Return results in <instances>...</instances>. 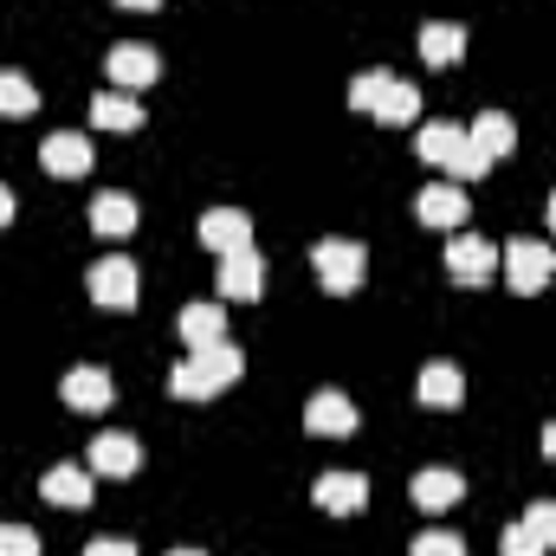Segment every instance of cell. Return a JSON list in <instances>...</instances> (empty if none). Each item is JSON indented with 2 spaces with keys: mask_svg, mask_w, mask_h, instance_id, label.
Instances as JSON below:
<instances>
[{
  "mask_svg": "<svg viewBox=\"0 0 556 556\" xmlns=\"http://www.w3.org/2000/svg\"><path fill=\"white\" fill-rule=\"evenodd\" d=\"M415 111H420L415 85L389 78V85H382V98H376V117H382V124H415Z\"/></svg>",
  "mask_w": 556,
  "mask_h": 556,
  "instance_id": "obj_23",
  "label": "cell"
},
{
  "mask_svg": "<svg viewBox=\"0 0 556 556\" xmlns=\"http://www.w3.org/2000/svg\"><path fill=\"white\" fill-rule=\"evenodd\" d=\"M201 240H207L214 253H240V247H253V220H247L240 207H207V214H201Z\"/></svg>",
  "mask_w": 556,
  "mask_h": 556,
  "instance_id": "obj_7",
  "label": "cell"
},
{
  "mask_svg": "<svg viewBox=\"0 0 556 556\" xmlns=\"http://www.w3.org/2000/svg\"><path fill=\"white\" fill-rule=\"evenodd\" d=\"M472 149H485V155H505V149H511V142H518V130H511V117H505V111H485V117H479V124H472Z\"/></svg>",
  "mask_w": 556,
  "mask_h": 556,
  "instance_id": "obj_24",
  "label": "cell"
},
{
  "mask_svg": "<svg viewBox=\"0 0 556 556\" xmlns=\"http://www.w3.org/2000/svg\"><path fill=\"white\" fill-rule=\"evenodd\" d=\"M124 7H137V13H149V7H155V0H124Z\"/></svg>",
  "mask_w": 556,
  "mask_h": 556,
  "instance_id": "obj_35",
  "label": "cell"
},
{
  "mask_svg": "<svg viewBox=\"0 0 556 556\" xmlns=\"http://www.w3.org/2000/svg\"><path fill=\"white\" fill-rule=\"evenodd\" d=\"M65 402H72V408H104V402H111V376H104L98 363H78V369L65 376Z\"/></svg>",
  "mask_w": 556,
  "mask_h": 556,
  "instance_id": "obj_18",
  "label": "cell"
},
{
  "mask_svg": "<svg viewBox=\"0 0 556 556\" xmlns=\"http://www.w3.org/2000/svg\"><path fill=\"white\" fill-rule=\"evenodd\" d=\"M415 149L427 155V162H440V168H446V162H453V155L466 149V130H459V124H420Z\"/></svg>",
  "mask_w": 556,
  "mask_h": 556,
  "instance_id": "obj_21",
  "label": "cell"
},
{
  "mask_svg": "<svg viewBox=\"0 0 556 556\" xmlns=\"http://www.w3.org/2000/svg\"><path fill=\"white\" fill-rule=\"evenodd\" d=\"M85 556H137V544H130V538H98Z\"/></svg>",
  "mask_w": 556,
  "mask_h": 556,
  "instance_id": "obj_32",
  "label": "cell"
},
{
  "mask_svg": "<svg viewBox=\"0 0 556 556\" xmlns=\"http://www.w3.org/2000/svg\"><path fill=\"white\" fill-rule=\"evenodd\" d=\"M91 227H98L104 240L137 233V201H130V194H98V201H91Z\"/></svg>",
  "mask_w": 556,
  "mask_h": 556,
  "instance_id": "obj_17",
  "label": "cell"
},
{
  "mask_svg": "<svg viewBox=\"0 0 556 556\" xmlns=\"http://www.w3.org/2000/svg\"><path fill=\"white\" fill-rule=\"evenodd\" d=\"M498 260H505V278H511L518 291H544V285L556 278V253L538 247V240H511Z\"/></svg>",
  "mask_w": 556,
  "mask_h": 556,
  "instance_id": "obj_3",
  "label": "cell"
},
{
  "mask_svg": "<svg viewBox=\"0 0 556 556\" xmlns=\"http://www.w3.org/2000/svg\"><path fill=\"white\" fill-rule=\"evenodd\" d=\"M91 466L111 472V479H124V472L142 466V446L130 440V433H98V440H91Z\"/></svg>",
  "mask_w": 556,
  "mask_h": 556,
  "instance_id": "obj_14",
  "label": "cell"
},
{
  "mask_svg": "<svg viewBox=\"0 0 556 556\" xmlns=\"http://www.w3.org/2000/svg\"><path fill=\"white\" fill-rule=\"evenodd\" d=\"M0 556H39V531H26V525H0Z\"/></svg>",
  "mask_w": 556,
  "mask_h": 556,
  "instance_id": "obj_26",
  "label": "cell"
},
{
  "mask_svg": "<svg viewBox=\"0 0 556 556\" xmlns=\"http://www.w3.org/2000/svg\"><path fill=\"white\" fill-rule=\"evenodd\" d=\"M382 85H389V72H363V78L350 85V104H356V111H376V98H382Z\"/></svg>",
  "mask_w": 556,
  "mask_h": 556,
  "instance_id": "obj_27",
  "label": "cell"
},
{
  "mask_svg": "<svg viewBox=\"0 0 556 556\" xmlns=\"http://www.w3.org/2000/svg\"><path fill=\"white\" fill-rule=\"evenodd\" d=\"M7 220H13V194L0 188V227H7Z\"/></svg>",
  "mask_w": 556,
  "mask_h": 556,
  "instance_id": "obj_33",
  "label": "cell"
},
{
  "mask_svg": "<svg viewBox=\"0 0 556 556\" xmlns=\"http://www.w3.org/2000/svg\"><path fill=\"white\" fill-rule=\"evenodd\" d=\"M466 52V33L453 26V20H427L420 26V59H433V65H453Z\"/></svg>",
  "mask_w": 556,
  "mask_h": 556,
  "instance_id": "obj_19",
  "label": "cell"
},
{
  "mask_svg": "<svg viewBox=\"0 0 556 556\" xmlns=\"http://www.w3.org/2000/svg\"><path fill=\"white\" fill-rule=\"evenodd\" d=\"M39 492H46L52 505H91V472H85V466H52Z\"/></svg>",
  "mask_w": 556,
  "mask_h": 556,
  "instance_id": "obj_20",
  "label": "cell"
},
{
  "mask_svg": "<svg viewBox=\"0 0 556 556\" xmlns=\"http://www.w3.org/2000/svg\"><path fill=\"white\" fill-rule=\"evenodd\" d=\"M311 260H317L324 291H356V285H363V266H369V253H363L356 240H317Z\"/></svg>",
  "mask_w": 556,
  "mask_h": 556,
  "instance_id": "obj_2",
  "label": "cell"
},
{
  "mask_svg": "<svg viewBox=\"0 0 556 556\" xmlns=\"http://www.w3.org/2000/svg\"><path fill=\"white\" fill-rule=\"evenodd\" d=\"M485 162H492V155H485V149H472V142H466V149H459V155H453V162H446V175H459V181H472V175H485Z\"/></svg>",
  "mask_w": 556,
  "mask_h": 556,
  "instance_id": "obj_29",
  "label": "cell"
},
{
  "mask_svg": "<svg viewBox=\"0 0 556 556\" xmlns=\"http://www.w3.org/2000/svg\"><path fill=\"white\" fill-rule=\"evenodd\" d=\"M551 227H556V194H551Z\"/></svg>",
  "mask_w": 556,
  "mask_h": 556,
  "instance_id": "obj_36",
  "label": "cell"
},
{
  "mask_svg": "<svg viewBox=\"0 0 556 556\" xmlns=\"http://www.w3.org/2000/svg\"><path fill=\"white\" fill-rule=\"evenodd\" d=\"M175 330H181L188 350H214V343H227V311L220 304H188L175 317Z\"/></svg>",
  "mask_w": 556,
  "mask_h": 556,
  "instance_id": "obj_9",
  "label": "cell"
},
{
  "mask_svg": "<svg viewBox=\"0 0 556 556\" xmlns=\"http://www.w3.org/2000/svg\"><path fill=\"white\" fill-rule=\"evenodd\" d=\"M415 556H466V544L453 531H427V538H415Z\"/></svg>",
  "mask_w": 556,
  "mask_h": 556,
  "instance_id": "obj_28",
  "label": "cell"
},
{
  "mask_svg": "<svg viewBox=\"0 0 556 556\" xmlns=\"http://www.w3.org/2000/svg\"><path fill=\"white\" fill-rule=\"evenodd\" d=\"M311 498H317L324 511H363V505H369V479H363V472H324V479L311 485Z\"/></svg>",
  "mask_w": 556,
  "mask_h": 556,
  "instance_id": "obj_10",
  "label": "cell"
},
{
  "mask_svg": "<svg viewBox=\"0 0 556 556\" xmlns=\"http://www.w3.org/2000/svg\"><path fill=\"white\" fill-rule=\"evenodd\" d=\"M260 285H266V260H260L253 247L220 253V291H227V298H260Z\"/></svg>",
  "mask_w": 556,
  "mask_h": 556,
  "instance_id": "obj_11",
  "label": "cell"
},
{
  "mask_svg": "<svg viewBox=\"0 0 556 556\" xmlns=\"http://www.w3.org/2000/svg\"><path fill=\"white\" fill-rule=\"evenodd\" d=\"M91 298L111 304V311H117V304L130 311V304H137V266H130V260H98V266H91Z\"/></svg>",
  "mask_w": 556,
  "mask_h": 556,
  "instance_id": "obj_8",
  "label": "cell"
},
{
  "mask_svg": "<svg viewBox=\"0 0 556 556\" xmlns=\"http://www.w3.org/2000/svg\"><path fill=\"white\" fill-rule=\"evenodd\" d=\"M525 525H531V531L544 538V551L556 544V505H551V498H544V505H531V511H525Z\"/></svg>",
  "mask_w": 556,
  "mask_h": 556,
  "instance_id": "obj_31",
  "label": "cell"
},
{
  "mask_svg": "<svg viewBox=\"0 0 556 556\" xmlns=\"http://www.w3.org/2000/svg\"><path fill=\"white\" fill-rule=\"evenodd\" d=\"M240 369H247V356H240L233 343L194 350V356L168 376V395H181V402H207V395H220L227 382H240Z\"/></svg>",
  "mask_w": 556,
  "mask_h": 556,
  "instance_id": "obj_1",
  "label": "cell"
},
{
  "mask_svg": "<svg viewBox=\"0 0 556 556\" xmlns=\"http://www.w3.org/2000/svg\"><path fill=\"white\" fill-rule=\"evenodd\" d=\"M544 453H551V459H556V420H551V427H544Z\"/></svg>",
  "mask_w": 556,
  "mask_h": 556,
  "instance_id": "obj_34",
  "label": "cell"
},
{
  "mask_svg": "<svg viewBox=\"0 0 556 556\" xmlns=\"http://www.w3.org/2000/svg\"><path fill=\"white\" fill-rule=\"evenodd\" d=\"M498 266V247L492 240H479V233H453V247H446V273L459 278V285H485Z\"/></svg>",
  "mask_w": 556,
  "mask_h": 556,
  "instance_id": "obj_4",
  "label": "cell"
},
{
  "mask_svg": "<svg viewBox=\"0 0 556 556\" xmlns=\"http://www.w3.org/2000/svg\"><path fill=\"white\" fill-rule=\"evenodd\" d=\"M33 104H39L33 78H20V72H0V117H26Z\"/></svg>",
  "mask_w": 556,
  "mask_h": 556,
  "instance_id": "obj_25",
  "label": "cell"
},
{
  "mask_svg": "<svg viewBox=\"0 0 556 556\" xmlns=\"http://www.w3.org/2000/svg\"><path fill=\"white\" fill-rule=\"evenodd\" d=\"M91 117H98L104 130H137V124H142V111H137V98H130V91H98Z\"/></svg>",
  "mask_w": 556,
  "mask_h": 556,
  "instance_id": "obj_22",
  "label": "cell"
},
{
  "mask_svg": "<svg viewBox=\"0 0 556 556\" xmlns=\"http://www.w3.org/2000/svg\"><path fill=\"white\" fill-rule=\"evenodd\" d=\"M168 556H201V551H168Z\"/></svg>",
  "mask_w": 556,
  "mask_h": 556,
  "instance_id": "obj_37",
  "label": "cell"
},
{
  "mask_svg": "<svg viewBox=\"0 0 556 556\" xmlns=\"http://www.w3.org/2000/svg\"><path fill=\"white\" fill-rule=\"evenodd\" d=\"M459 492H466V485H459L453 466H427V472H415V505L420 511H446Z\"/></svg>",
  "mask_w": 556,
  "mask_h": 556,
  "instance_id": "obj_16",
  "label": "cell"
},
{
  "mask_svg": "<svg viewBox=\"0 0 556 556\" xmlns=\"http://www.w3.org/2000/svg\"><path fill=\"white\" fill-rule=\"evenodd\" d=\"M39 162H46V175H65V181H78V175L91 168V142L72 137V130H59V137H46Z\"/></svg>",
  "mask_w": 556,
  "mask_h": 556,
  "instance_id": "obj_12",
  "label": "cell"
},
{
  "mask_svg": "<svg viewBox=\"0 0 556 556\" xmlns=\"http://www.w3.org/2000/svg\"><path fill=\"white\" fill-rule=\"evenodd\" d=\"M505 556H544V538H538L531 525H511V531H505Z\"/></svg>",
  "mask_w": 556,
  "mask_h": 556,
  "instance_id": "obj_30",
  "label": "cell"
},
{
  "mask_svg": "<svg viewBox=\"0 0 556 556\" xmlns=\"http://www.w3.org/2000/svg\"><path fill=\"white\" fill-rule=\"evenodd\" d=\"M415 395L427 402V408H459V402H466V382H459L453 363H427L420 382H415Z\"/></svg>",
  "mask_w": 556,
  "mask_h": 556,
  "instance_id": "obj_13",
  "label": "cell"
},
{
  "mask_svg": "<svg viewBox=\"0 0 556 556\" xmlns=\"http://www.w3.org/2000/svg\"><path fill=\"white\" fill-rule=\"evenodd\" d=\"M104 72H111V85L117 91H142L155 72H162V59H155V46H111V59H104Z\"/></svg>",
  "mask_w": 556,
  "mask_h": 556,
  "instance_id": "obj_5",
  "label": "cell"
},
{
  "mask_svg": "<svg viewBox=\"0 0 556 556\" xmlns=\"http://www.w3.org/2000/svg\"><path fill=\"white\" fill-rule=\"evenodd\" d=\"M415 214L427 220V227H459V220H466V194H459L453 181H440V188H420Z\"/></svg>",
  "mask_w": 556,
  "mask_h": 556,
  "instance_id": "obj_15",
  "label": "cell"
},
{
  "mask_svg": "<svg viewBox=\"0 0 556 556\" xmlns=\"http://www.w3.org/2000/svg\"><path fill=\"white\" fill-rule=\"evenodd\" d=\"M304 427H311V433H324V440H343V433H356V402H350V395H337V389H324V395H311V402H304Z\"/></svg>",
  "mask_w": 556,
  "mask_h": 556,
  "instance_id": "obj_6",
  "label": "cell"
}]
</instances>
